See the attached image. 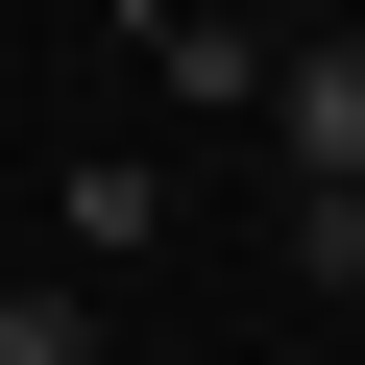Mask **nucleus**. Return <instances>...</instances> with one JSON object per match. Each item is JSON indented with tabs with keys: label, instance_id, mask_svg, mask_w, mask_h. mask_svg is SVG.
<instances>
[{
	"label": "nucleus",
	"instance_id": "obj_1",
	"mask_svg": "<svg viewBox=\"0 0 365 365\" xmlns=\"http://www.w3.org/2000/svg\"><path fill=\"white\" fill-rule=\"evenodd\" d=\"M268 146H292V170H341V195H365V25H317V49L268 73Z\"/></svg>",
	"mask_w": 365,
	"mask_h": 365
},
{
	"label": "nucleus",
	"instance_id": "obj_2",
	"mask_svg": "<svg viewBox=\"0 0 365 365\" xmlns=\"http://www.w3.org/2000/svg\"><path fill=\"white\" fill-rule=\"evenodd\" d=\"M122 244H170V170H122V146H98V170H73V268H122Z\"/></svg>",
	"mask_w": 365,
	"mask_h": 365
},
{
	"label": "nucleus",
	"instance_id": "obj_3",
	"mask_svg": "<svg viewBox=\"0 0 365 365\" xmlns=\"http://www.w3.org/2000/svg\"><path fill=\"white\" fill-rule=\"evenodd\" d=\"M0 365H98V268H25L0 292Z\"/></svg>",
	"mask_w": 365,
	"mask_h": 365
},
{
	"label": "nucleus",
	"instance_id": "obj_4",
	"mask_svg": "<svg viewBox=\"0 0 365 365\" xmlns=\"http://www.w3.org/2000/svg\"><path fill=\"white\" fill-rule=\"evenodd\" d=\"M268 244H292L317 292H365V195H341V170H292V195H268Z\"/></svg>",
	"mask_w": 365,
	"mask_h": 365
}]
</instances>
